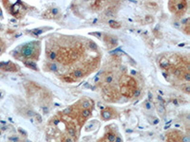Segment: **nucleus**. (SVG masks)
<instances>
[{
	"mask_svg": "<svg viewBox=\"0 0 190 142\" xmlns=\"http://www.w3.org/2000/svg\"><path fill=\"white\" fill-rule=\"evenodd\" d=\"M172 6L174 5V7H170L171 11L176 12L178 15L183 14L185 9H186V2L185 1H179V2H170Z\"/></svg>",
	"mask_w": 190,
	"mask_h": 142,
	"instance_id": "nucleus-1",
	"label": "nucleus"
},
{
	"mask_svg": "<svg viewBox=\"0 0 190 142\" xmlns=\"http://www.w3.org/2000/svg\"><path fill=\"white\" fill-rule=\"evenodd\" d=\"M34 44L35 43H31V44L24 46V48H22V51H21L22 55L25 56V57H31L32 55H34L35 53V49H34Z\"/></svg>",
	"mask_w": 190,
	"mask_h": 142,
	"instance_id": "nucleus-2",
	"label": "nucleus"
},
{
	"mask_svg": "<svg viewBox=\"0 0 190 142\" xmlns=\"http://www.w3.org/2000/svg\"><path fill=\"white\" fill-rule=\"evenodd\" d=\"M0 69L6 71H16L18 70V66L11 63V62H5V63H0Z\"/></svg>",
	"mask_w": 190,
	"mask_h": 142,
	"instance_id": "nucleus-3",
	"label": "nucleus"
},
{
	"mask_svg": "<svg viewBox=\"0 0 190 142\" xmlns=\"http://www.w3.org/2000/svg\"><path fill=\"white\" fill-rule=\"evenodd\" d=\"M121 92L124 96L126 97H131L133 95V89L130 88L129 86H127V85H123L121 87Z\"/></svg>",
	"mask_w": 190,
	"mask_h": 142,
	"instance_id": "nucleus-4",
	"label": "nucleus"
},
{
	"mask_svg": "<svg viewBox=\"0 0 190 142\" xmlns=\"http://www.w3.org/2000/svg\"><path fill=\"white\" fill-rule=\"evenodd\" d=\"M160 64L163 68H168L169 67V62L168 60H166V58H162L160 61Z\"/></svg>",
	"mask_w": 190,
	"mask_h": 142,
	"instance_id": "nucleus-5",
	"label": "nucleus"
},
{
	"mask_svg": "<svg viewBox=\"0 0 190 142\" xmlns=\"http://www.w3.org/2000/svg\"><path fill=\"white\" fill-rule=\"evenodd\" d=\"M102 117L104 119H109L111 118V113L108 110V109H106V110H104L102 112Z\"/></svg>",
	"mask_w": 190,
	"mask_h": 142,
	"instance_id": "nucleus-6",
	"label": "nucleus"
},
{
	"mask_svg": "<svg viewBox=\"0 0 190 142\" xmlns=\"http://www.w3.org/2000/svg\"><path fill=\"white\" fill-rule=\"evenodd\" d=\"M112 81H113V75L111 73H108V74H107L106 76H105V82L111 83Z\"/></svg>",
	"mask_w": 190,
	"mask_h": 142,
	"instance_id": "nucleus-7",
	"label": "nucleus"
},
{
	"mask_svg": "<svg viewBox=\"0 0 190 142\" xmlns=\"http://www.w3.org/2000/svg\"><path fill=\"white\" fill-rule=\"evenodd\" d=\"M25 64H26V66H27L28 67H30V68H32L34 70H37L36 64H35L34 62H29V61H26V62H25Z\"/></svg>",
	"mask_w": 190,
	"mask_h": 142,
	"instance_id": "nucleus-8",
	"label": "nucleus"
},
{
	"mask_svg": "<svg viewBox=\"0 0 190 142\" xmlns=\"http://www.w3.org/2000/svg\"><path fill=\"white\" fill-rule=\"evenodd\" d=\"M83 75L84 74L82 72V70H80V69H77L73 72V77H75V78H82Z\"/></svg>",
	"mask_w": 190,
	"mask_h": 142,
	"instance_id": "nucleus-9",
	"label": "nucleus"
},
{
	"mask_svg": "<svg viewBox=\"0 0 190 142\" xmlns=\"http://www.w3.org/2000/svg\"><path fill=\"white\" fill-rule=\"evenodd\" d=\"M90 115H91V111L89 110V109H84L83 112H82L83 118H89Z\"/></svg>",
	"mask_w": 190,
	"mask_h": 142,
	"instance_id": "nucleus-10",
	"label": "nucleus"
},
{
	"mask_svg": "<svg viewBox=\"0 0 190 142\" xmlns=\"http://www.w3.org/2000/svg\"><path fill=\"white\" fill-rule=\"evenodd\" d=\"M91 105H92V102H90L89 100H84L83 103H82V106L85 108V109H89Z\"/></svg>",
	"mask_w": 190,
	"mask_h": 142,
	"instance_id": "nucleus-11",
	"label": "nucleus"
},
{
	"mask_svg": "<svg viewBox=\"0 0 190 142\" xmlns=\"http://www.w3.org/2000/svg\"><path fill=\"white\" fill-rule=\"evenodd\" d=\"M109 25H110L111 28H115V29H118V28L121 27L120 24L118 22H116V21H109Z\"/></svg>",
	"mask_w": 190,
	"mask_h": 142,
	"instance_id": "nucleus-12",
	"label": "nucleus"
},
{
	"mask_svg": "<svg viewBox=\"0 0 190 142\" xmlns=\"http://www.w3.org/2000/svg\"><path fill=\"white\" fill-rule=\"evenodd\" d=\"M115 138H116V137H115V135H114L113 134H111V133H110V134H108V140L109 142H114V141H115Z\"/></svg>",
	"mask_w": 190,
	"mask_h": 142,
	"instance_id": "nucleus-13",
	"label": "nucleus"
},
{
	"mask_svg": "<svg viewBox=\"0 0 190 142\" xmlns=\"http://www.w3.org/2000/svg\"><path fill=\"white\" fill-rule=\"evenodd\" d=\"M50 70H52V71H56L57 69H58V67H57V66L55 63H50Z\"/></svg>",
	"mask_w": 190,
	"mask_h": 142,
	"instance_id": "nucleus-14",
	"label": "nucleus"
},
{
	"mask_svg": "<svg viewBox=\"0 0 190 142\" xmlns=\"http://www.w3.org/2000/svg\"><path fill=\"white\" fill-rule=\"evenodd\" d=\"M56 53L54 52V51H51V52L50 53V59L51 60H55L56 59Z\"/></svg>",
	"mask_w": 190,
	"mask_h": 142,
	"instance_id": "nucleus-15",
	"label": "nucleus"
},
{
	"mask_svg": "<svg viewBox=\"0 0 190 142\" xmlns=\"http://www.w3.org/2000/svg\"><path fill=\"white\" fill-rule=\"evenodd\" d=\"M42 29H34V30H32V33H34V34H35V35H38V34H40V33H42Z\"/></svg>",
	"mask_w": 190,
	"mask_h": 142,
	"instance_id": "nucleus-16",
	"label": "nucleus"
},
{
	"mask_svg": "<svg viewBox=\"0 0 190 142\" xmlns=\"http://www.w3.org/2000/svg\"><path fill=\"white\" fill-rule=\"evenodd\" d=\"M69 134L70 135H72V137H74V135H75L74 129H73V128H69Z\"/></svg>",
	"mask_w": 190,
	"mask_h": 142,
	"instance_id": "nucleus-17",
	"label": "nucleus"
},
{
	"mask_svg": "<svg viewBox=\"0 0 190 142\" xmlns=\"http://www.w3.org/2000/svg\"><path fill=\"white\" fill-rule=\"evenodd\" d=\"M185 79L187 82L190 80V75H189V73H188V71H186V72H185Z\"/></svg>",
	"mask_w": 190,
	"mask_h": 142,
	"instance_id": "nucleus-18",
	"label": "nucleus"
},
{
	"mask_svg": "<svg viewBox=\"0 0 190 142\" xmlns=\"http://www.w3.org/2000/svg\"><path fill=\"white\" fill-rule=\"evenodd\" d=\"M145 106H146L147 109H150V108H151V104H150V102H148V101H146L145 102Z\"/></svg>",
	"mask_w": 190,
	"mask_h": 142,
	"instance_id": "nucleus-19",
	"label": "nucleus"
},
{
	"mask_svg": "<svg viewBox=\"0 0 190 142\" xmlns=\"http://www.w3.org/2000/svg\"><path fill=\"white\" fill-rule=\"evenodd\" d=\"M89 46H90V48H92L96 49V48H97V46H96V44H94L93 42H90V44H89Z\"/></svg>",
	"mask_w": 190,
	"mask_h": 142,
	"instance_id": "nucleus-20",
	"label": "nucleus"
},
{
	"mask_svg": "<svg viewBox=\"0 0 190 142\" xmlns=\"http://www.w3.org/2000/svg\"><path fill=\"white\" fill-rule=\"evenodd\" d=\"M36 119L38 120V122H41L42 121V119H41V117L39 115H36Z\"/></svg>",
	"mask_w": 190,
	"mask_h": 142,
	"instance_id": "nucleus-21",
	"label": "nucleus"
},
{
	"mask_svg": "<svg viewBox=\"0 0 190 142\" xmlns=\"http://www.w3.org/2000/svg\"><path fill=\"white\" fill-rule=\"evenodd\" d=\"M65 142H72V140H71V138H69V137H67L65 139Z\"/></svg>",
	"mask_w": 190,
	"mask_h": 142,
	"instance_id": "nucleus-22",
	"label": "nucleus"
},
{
	"mask_svg": "<svg viewBox=\"0 0 190 142\" xmlns=\"http://www.w3.org/2000/svg\"><path fill=\"white\" fill-rule=\"evenodd\" d=\"M115 141H116V142H122V140H121L120 137H116V138H115Z\"/></svg>",
	"mask_w": 190,
	"mask_h": 142,
	"instance_id": "nucleus-23",
	"label": "nucleus"
},
{
	"mask_svg": "<svg viewBox=\"0 0 190 142\" xmlns=\"http://www.w3.org/2000/svg\"><path fill=\"white\" fill-rule=\"evenodd\" d=\"M58 123H59V120H57V119L54 120V124H58Z\"/></svg>",
	"mask_w": 190,
	"mask_h": 142,
	"instance_id": "nucleus-24",
	"label": "nucleus"
},
{
	"mask_svg": "<svg viewBox=\"0 0 190 142\" xmlns=\"http://www.w3.org/2000/svg\"><path fill=\"white\" fill-rule=\"evenodd\" d=\"M28 114H29V116H32V114H34V113H32V112L31 111V112H29Z\"/></svg>",
	"mask_w": 190,
	"mask_h": 142,
	"instance_id": "nucleus-25",
	"label": "nucleus"
},
{
	"mask_svg": "<svg viewBox=\"0 0 190 142\" xmlns=\"http://www.w3.org/2000/svg\"><path fill=\"white\" fill-rule=\"evenodd\" d=\"M2 29V28H1V26H0V29Z\"/></svg>",
	"mask_w": 190,
	"mask_h": 142,
	"instance_id": "nucleus-26",
	"label": "nucleus"
}]
</instances>
